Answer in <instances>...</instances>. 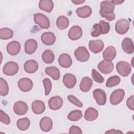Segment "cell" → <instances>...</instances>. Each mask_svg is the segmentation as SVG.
Instances as JSON below:
<instances>
[{"instance_id": "cell-1", "label": "cell", "mask_w": 134, "mask_h": 134, "mask_svg": "<svg viewBox=\"0 0 134 134\" xmlns=\"http://www.w3.org/2000/svg\"><path fill=\"white\" fill-rule=\"evenodd\" d=\"M114 9L115 5L111 1H104L100 3L99 14L102 17L108 21H112L115 19Z\"/></svg>"}, {"instance_id": "cell-2", "label": "cell", "mask_w": 134, "mask_h": 134, "mask_svg": "<svg viewBox=\"0 0 134 134\" xmlns=\"http://www.w3.org/2000/svg\"><path fill=\"white\" fill-rule=\"evenodd\" d=\"M34 19L35 23L42 29H48L50 27L49 19L43 14L37 13L34 14Z\"/></svg>"}, {"instance_id": "cell-3", "label": "cell", "mask_w": 134, "mask_h": 134, "mask_svg": "<svg viewBox=\"0 0 134 134\" xmlns=\"http://www.w3.org/2000/svg\"><path fill=\"white\" fill-rule=\"evenodd\" d=\"M116 70L122 76L126 77L131 71V65L127 62L121 61L118 62L116 64Z\"/></svg>"}, {"instance_id": "cell-4", "label": "cell", "mask_w": 134, "mask_h": 134, "mask_svg": "<svg viewBox=\"0 0 134 134\" xmlns=\"http://www.w3.org/2000/svg\"><path fill=\"white\" fill-rule=\"evenodd\" d=\"M19 69L18 65L14 61H9L7 62L3 66V73L8 76H13L16 74Z\"/></svg>"}, {"instance_id": "cell-5", "label": "cell", "mask_w": 134, "mask_h": 134, "mask_svg": "<svg viewBox=\"0 0 134 134\" xmlns=\"http://www.w3.org/2000/svg\"><path fill=\"white\" fill-rule=\"evenodd\" d=\"M130 23L126 19H120L118 20L115 24V30L119 35L126 34L129 29Z\"/></svg>"}, {"instance_id": "cell-6", "label": "cell", "mask_w": 134, "mask_h": 134, "mask_svg": "<svg viewBox=\"0 0 134 134\" xmlns=\"http://www.w3.org/2000/svg\"><path fill=\"white\" fill-rule=\"evenodd\" d=\"M125 96V91L122 89H117L115 90L110 95V102L113 105L119 104L124 99Z\"/></svg>"}, {"instance_id": "cell-7", "label": "cell", "mask_w": 134, "mask_h": 134, "mask_svg": "<svg viewBox=\"0 0 134 134\" xmlns=\"http://www.w3.org/2000/svg\"><path fill=\"white\" fill-rule=\"evenodd\" d=\"M74 55L78 61L86 62L89 59L90 53L85 47H80L74 51Z\"/></svg>"}, {"instance_id": "cell-8", "label": "cell", "mask_w": 134, "mask_h": 134, "mask_svg": "<svg viewBox=\"0 0 134 134\" xmlns=\"http://www.w3.org/2000/svg\"><path fill=\"white\" fill-rule=\"evenodd\" d=\"M93 97L99 105H104L106 102V94L102 89L97 88L93 91Z\"/></svg>"}, {"instance_id": "cell-9", "label": "cell", "mask_w": 134, "mask_h": 134, "mask_svg": "<svg viewBox=\"0 0 134 134\" xmlns=\"http://www.w3.org/2000/svg\"><path fill=\"white\" fill-rule=\"evenodd\" d=\"M98 69L103 74H109L114 70V64L111 61L104 60L98 63Z\"/></svg>"}, {"instance_id": "cell-10", "label": "cell", "mask_w": 134, "mask_h": 134, "mask_svg": "<svg viewBox=\"0 0 134 134\" xmlns=\"http://www.w3.org/2000/svg\"><path fill=\"white\" fill-rule=\"evenodd\" d=\"M18 86L20 90L24 92H27L32 89L33 87V83L30 79L23 77L19 80Z\"/></svg>"}, {"instance_id": "cell-11", "label": "cell", "mask_w": 134, "mask_h": 134, "mask_svg": "<svg viewBox=\"0 0 134 134\" xmlns=\"http://www.w3.org/2000/svg\"><path fill=\"white\" fill-rule=\"evenodd\" d=\"M88 47L92 52L97 53L103 50L104 44L103 41L101 40H91L89 42Z\"/></svg>"}, {"instance_id": "cell-12", "label": "cell", "mask_w": 134, "mask_h": 134, "mask_svg": "<svg viewBox=\"0 0 134 134\" xmlns=\"http://www.w3.org/2000/svg\"><path fill=\"white\" fill-rule=\"evenodd\" d=\"M63 101L62 98L59 96H55L51 97L48 101L49 108L53 110H58L63 105Z\"/></svg>"}, {"instance_id": "cell-13", "label": "cell", "mask_w": 134, "mask_h": 134, "mask_svg": "<svg viewBox=\"0 0 134 134\" xmlns=\"http://www.w3.org/2000/svg\"><path fill=\"white\" fill-rule=\"evenodd\" d=\"M28 106L27 104L22 101L16 102L13 106L14 113L18 115H25L28 111Z\"/></svg>"}, {"instance_id": "cell-14", "label": "cell", "mask_w": 134, "mask_h": 134, "mask_svg": "<svg viewBox=\"0 0 134 134\" xmlns=\"http://www.w3.org/2000/svg\"><path fill=\"white\" fill-rule=\"evenodd\" d=\"M82 29L80 26H74L70 29L68 32V36L71 40H76L82 37Z\"/></svg>"}, {"instance_id": "cell-15", "label": "cell", "mask_w": 134, "mask_h": 134, "mask_svg": "<svg viewBox=\"0 0 134 134\" xmlns=\"http://www.w3.org/2000/svg\"><path fill=\"white\" fill-rule=\"evenodd\" d=\"M20 44L17 41H13L9 42L6 47V50L9 54L16 55L19 53L20 50Z\"/></svg>"}, {"instance_id": "cell-16", "label": "cell", "mask_w": 134, "mask_h": 134, "mask_svg": "<svg viewBox=\"0 0 134 134\" xmlns=\"http://www.w3.org/2000/svg\"><path fill=\"white\" fill-rule=\"evenodd\" d=\"M63 82L64 85L68 88H72L74 87L76 83V79L71 73H66L63 76Z\"/></svg>"}, {"instance_id": "cell-17", "label": "cell", "mask_w": 134, "mask_h": 134, "mask_svg": "<svg viewBox=\"0 0 134 134\" xmlns=\"http://www.w3.org/2000/svg\"><path fill=\"white\" fill-rule=\"evenodd\" d=\"M38 47L37 42L33 39H30L27 40L25 43V52L28 54L34 53Z\"/></svg>"}, {"instance_id": "cell-18", "label": "cell", "mask_w": 134, "mask_h": 134, "mask_svg": "<svg viewBox=\"0 0 134 134\" xmlns=\"http://www.w3.org/2000/svg\"><path fill=\"white\" fill-rule=\"evenodd\" d=\"M58 62L60 66L64 68H70L72 63L71 57L67 53L61 54L58 58Z\"/></svg>"}, {"instance_id": "cell-19", "label": "cell", "mask_w": 134, "mask_h": 134, "mask_svg": "<svg viewBox=\"0 0 134 134\" xmlns=\"http://www.w3.org/2000/svg\"><path fill=\"white\" fill-rule=\"evenodd\" d=\"M41 39L44 44L51 46L54 43L55 41V36L52 32H46L42 34Z\"/></svg>"}, {"instance_id": "cell-20", "label": "cell", "mask_w": 134, "mask_h": 134, "mask_svg": "<svg viewBox=\"0 0 134 134\" xmlns=\"http://www.w3.org/2000/svg\"><path fill=\"white\" fill-rule=\"evenodd\" d=\"M32 110L35 114L39 115L43 113L46 109L44 102L40 100H36L32 103Z\"/></svg>"}, {"instance_id": "cell-21", "label": "cell", "mask_w": 134, "mask_h": 134, "mask_svg": "<svg viewBox=\"0 0 134 134\" xmlns=\"http://www.w3.org/2000/svg\"><path fill=\"white\" fill-rule=\"evenodd\" d=\"M122 50L127 54H131L134 52V47L132 40L129 38H125L121 42Z\"/></svg>"}, {"instance_id": "cell-22", "label": "cell", "mask_w": 134, "mask_h": 134, "mask_svg": "<svg viewBox=\"0 0 134 134\" xmlns=\"http://www.w3.org/2000/svg\"><path fill=\"white\" fill-rule=\"evenodd\" d=\"M52 125V120L49 117H44L40 120V127L41 130L44 132H48L51 130Z\"/></svg>"}, {"instance_id": "cell-23", "label": "cell", "mask_w": 134, "mask_h": 134, "mask_svg": "<svg viewBox=\"0 0 134 134\" xmlns=\"http://www.w3.org/2000/svg\"><path fill=\"white\" fill-rule=\"evenodd\" d=\"M24 68L27 73H34L38 70V64L35 60H29L25 62Z\"/></svg>"}, {"instance_id": "cell-24", "label": "cell", "mask_w": 134, "mask_h": 134, "mask_svg": "<svg viewBox=\"0 0 134 134\" xmlns=\"http://www.w3.org/2000/svg\"><path fill=\"white\" fill-rule=\"evenodd\" d=\"M116 56V50L113 46L107 47L103 53V57L105 60L112 61Z\"/></svg>"}, {"instance_id": "cell-25", "label": "cell", "mask_w": 134, "mask_h": 134, "mask_svg": "<svg viewBox=\"0 0 134 134\" xmlns=\"http://www.w3.org/2000/svg\"><path fill=\"white\" fill-rule=\"evenodd\" d=\"M93 85V80L87 76L82 78L80 84V88L83 92H87L90 91Z\"/></svg>"}, {"instance_id": "cell-26", "label": "cell", "mask_w": 134, "mask_h": 134, "mask_svg": "<svg viewBox=\"0 0 134 134\" xmlns=\"http://www.w3.org/2000/svg\"><path fill=\"white\" fill-rule=\"evenodd\" d=\"M98 116V111L93 107H88L85 111L84 118L88 121H93L97 119Z\"/></svg>"}, {"instance_id": "cell-27", "label": "cell", "mask_w": 134, "mask_h": 134, "mask_svg": "<svg viewBox=\"0 0 134 134\" xmlns=\"http://www.w3.org/2000/svg\"><path fill=\"white\" fill-rule=\"evenodd\" d=\"M53 2L51 0H41L39 3V7L47 13H50L53 8Z\"/></svg>"}, {"instance_id": "cell-28", "label": "cell", "mask_w": 134, "mask_h": 134, "mask_svg": "<svg viewBox=\"0 0 134 134\" xmlns=\"http://www.w3.org/2000/svg\"><path fill=\"white\" fill-rule=\"evenodd\" d=\"M92 8L88 6H84L82 7L78 8L76 10V13L78 16L81 18H87L92 14Z\"/></svg>"}, {"instance_id": "cell-29", "label": "cell", "mask_w": 134, "mask_h": 134, "mask_svg": "<svg viewBox=\"0 0 134 134\" xmlns=\"http://www.w3.org/2000/svg\"><path fill=\"white\" fill-rule=\"evenodd\" d=\"M45 72L50 76L54 80H58L60 79V72L59 70L55 66H49L45 69Z\"/></svg>"}, {"instance_id": "cell-30", "label": "cell", "mask_w": 134, "mask_h": 134, "mask_svg": "<svg viewBox=\"0 0 134 134\" xmlns=\"http://www.w3.org/2000/svg\"><path fill=\"white\" fill-rule=\"evenodd\" d=\"M69 24V19L64 16H59L56 21V25L57 27L60 30H64L66 29Z\"/></svg>"}, {"instance_id": "cell-31", "label": "cell", "mask_w": 134, "mask_h": 134, "mask_svg": "<svg viewBox=\"0 0 134 134\" xmlns=\"http://www.w3.org/2000/svg\"><path fill=\"white\" fill-rule=\"evenodd\" d=\"M42 59L44 63L50 64L53 62L54 60V54L51 50H46L42 53Z\"/></svg>"}, {"instance_id": "cell-32", "label": "cell", "mask_w": 134, "mask_h": 134, "mask_svg": "<svg viewBox=\"0 0 134 134\" xmlns=\"http://www.w3.org/2000/svg\"><path fill=\"white\" fill-rule=\"evenodd\" d=\"M30 126V120L28 118H23L18 119L17 121V126L21 131H25L28 129Z\"/></svg>"}, {"instance_id": "cell-33", "label": "cell", "mask_w": 134, "mask_h": 134, "mask_svg": "<svg viewBox=\"0 0 134 134\" xmlns=\"http://www.w3.org/2000/svg\"><path fill=\"white\" fill-rule=\"evenodd\" d=\"M13 31L8 28H3L0 30V38L3 40H7L13 37Z\"/></svg>"}, {"instance_id": "cell-34", "label": "cell", "mask_w": 134, "mask_h": 134, "mask_svg": "<svg viewBox=\"0 0 134 134\" xmlns=\"http://www.w3.org/2000/svg\"><path fill=\"white\" fill-rule=\"evenodd\" d=\"M82 117V112L80 110H74L71 111L68 115V118L73 121L80 120Z\"/></svg>"}, {"instance_id": "cell-35", "label": "cell", "mask_w": 134, "mask_h": 134, "mask_svg": "<svg viewBox=\"0 0 134 134\" xmlns=\"http://www.w3.org/2000/svg\"><path fill=\"white\" fill-rule=\"evenodd\" d=\"M9 88L7 82L3 78H0V95L5 96L8 93Z\"/></svg>"}, {"instance_id": "cell-36", "label": "cell", "mask_w": 134, "mask_h": 134, "mask_svg": "<svg viewBox=\"0 0 134 134\" xmlns=\"http://www.w3.org/2000/svg\"><path fill=\"white\" fill-rule=\"evenodd\" d=\"M120 78L117 75H114L108 79L106 83V86L107 87H111L116 86L119 84Z\"/></svg>"}, {"instance_id": "cell-37", "label": "cell", "mask_w": 134, "mask_h": 134, "mask_svg": "<svg viewBox=\"0 0 134 134\" xmlns=\"http://www.w3.org/2000/svg\"><path fill=\"white\" fill-rule=\"evenodd\" d=\"M92 76L93 79L98 83H103L104 81V77L100 75L95 69H93L92 71Z\"/></svg>"}, {"instance_id": "cell-38", "label": "cell", "mask_w": 134, "mask_h": 134, "mask_svg": "<svg viewBox=\"0 0 134 134\" xmlns=\"http://www.w3.org/2000/svg\"><path fill=\"white\" fill-rule=\"evenodd\" d=\"M43 83L45 90V95H48L50 93L52 88V83L50 80L48 78H46L43 80Z\"/></svg>"}, {"instance_id": "cell-39", "label": "cell", "mask_w": 134, "mask_h": 134, "mask_svg": "<svg viewBox=\"0 0 134 134\" xmlns=\"http://www.w3.org/2000/svg\"><path fill=\"white\" fill-rule=\"evenodd\" d=\"M99 24L100 25L101 28L102 34H106L109 32L110 30V25L108 23L106 22L104 20H101L99 21Z\"/></svg>"}, {"instance_id": "cell-40", "label": "cell", "mask_w": 134, "mask_h": 134, "mask_svg": "<svg viewBox=\"0 0 134 134\" xmlns=\"http://www.w3.org/2000/svg\"><path fill=\"white\" fill-rule=\"evenodd\" d=\"M68 99L70 102H71V103L79 107H82L83 106L82 103L80 102L76 97H75L74 96L72 95H69L68 96Z\"/></svg>"}, {"instance_id": "cell-41", "label": "cell", "mask_w": 134, "mask_h": 134, "mask_svg": "<svg viewBox=\"0 0 134 134\" xmlns=\"http://www.w3.org/2000/svg\"><path fill=\"white\" fill-rule=\"evenodd\" d=\"M0 120L2 123L6 125L10 124V119L8 115L4 113L2 110H0Z\"/></svg>"}, {"instance_id": "cell-42", "label": "cell", "mask_w": 134, "mask_h": 134, "mask_svg": "<svg viewBox=\"0 0 134 134\" xmlns=\"http://www.w3.org/2000/svg\"><path fill=\"white\" fill-rule=\"evenodd\" d=\"M93 31L91 32L92 36L96 37L102 34V30L99 24H95L93 26Z\"/></svg>"}, {"instance_id": "cell-43", "label": "cell", "mask_w": 134, "mask_h": 134, "mask_svg": "<svg viewBox=\"0 0 134 134\" xmlns=\"http://www.w3.org/2000/svg\"><path fill=\"white\" fill-rule=\"evenodd\" d=\"M69 133L70 134H82V131L80 127L73 125L70 128Z\"/></svg>"}, {"instance_id": "cell-44", "label": "cell", "mask_w": 134, "mask_h": 134, "mask_svg": "<svg viewBox=\"0 0 134 134\" xmlns=\"http://www.w3.org/2000/svg\"><path fill=\"white\" fill-rule=\"evenodd\" d=\"M126 104L127 107L131 110H134V96L132 95L130 97H129L126 102Z\"/></svg>"}, {"instance_id": "cell-45", "label": "cell", "mask_w": 134, "mask_h": 134, "mask_svg": "<svg viewBox=\"0 0 134 134\" xmlns=\"http://www.w3.org/2000/svg\"><path fill=\"white\" fill-rule=\"evenodd\" d=\"M106 133H123V132L119 130H115V129H110V130L107 131Z\"/></svg>"}, {"instance_id": "cell-46", "label": "cell", "mask_w": 134, "mask_h": 134, "mask_svg": "<svg viewBox=\"0 0 134 134\" xmlns=\"http://www.w3.org/2000/svg\"><path fill=\"white\" fill-rule=\"evenodd\" d=\"M72 2L75 5H79V4H81L83 3L84 2H85V1H72Z\"/></svg>"}, {"instance_id": "cell-47", "label": "cell", "mask_w": 134, "mask_h": 134, "mask_svg": "<svg viewBox=\"0 0 134 134\" xmlns=\"http://www.w3.org/2000/svg\"><path fill=\"white\" fill-rule=\"evenodd\" d=\"M113 3V4L114 5H119L120 4H121L122 3H123L124 2V1H111Z\"/></svg>"}]
</instances>
